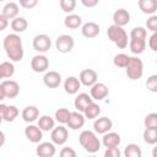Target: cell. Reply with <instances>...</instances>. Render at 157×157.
<instances>
[{
    "label": "cell",
    "mask_w": 157,
    "mask_h": 157,
    "mask_svg": "<svg viewBox=\"0 0 157 157\" xmlns=\"http://www.w3.org/2000/svg\"><path fill=\"white\" fill-rule=\"evenodd\" d=\"M43 82L48 88H56L61 83V75L58 71H47L43 76Z\"/></svg>",
    "instance_id": "2e32d148"
},
{
    "label": "cell",
    "mask_w": 157,
    "mask_h": 157,
    "mask_svg": "<svg viewBox=\"0 0 157 157\" xmlns=\"http://www.w3.org/2000/svg\"><path fill=\"white\" fill-rule=\"evenodd\" d=\"M142 137L146 144L156 145L157 144V128H145Z\"/></svg>",
    "instance_id": "4dcf8cb0"
},
{
    "label": "cell",
    "mask_w": 157,
    "mask_h": 157,
    "mask_svg": "<svg viewBox=\"0 0 157 157\" xmlns=\"http://www.w3.org/2000/svg\"><path fill=\"white\" fill-rule=\"evenodd\" d=\"M20 93V85L15 80H4L0 83V99L16 98Z\"/></svg>",
    "instance_id": "8992f818"
},
{
    "label": "cell",
    "mask_w": 157,
    "mask_h": 157,
    "mask_svg": "<svg viewBox=\"0 0 157 157\" xmlns=\"http://www.w3.org/2000/svg\"><path fill=\"white\" fill-rule=\"evenodd\" d=\"M108 38L119 48V49H125L128 47V33L123 27L112 25L107 29Z\"/></svg>",
    "instance_id": "277c9868"
},
{
    "label": "cell",
    "mask_w": 157,
    "mask_h": 157,
    "mask_svg": "<svg viewBox=\"0 0 157 157\" xmlns=\"http://www.w3.org/2000/svg\"><path fill=\"white\" fill-rule=\"evenodd\" d=\"M81 2L86 7H94L96 5H98V0H81Z\"/></svg>",
    "instance_id": "ee69618b"
},
{
    "label": "cell",
    "mask_w": 157,
    "mask_h": 157,
    "mask_svg": "<svg viewBox=\"0 0 157 157\" xmlns=\"http://www.w3.org/2000/svg\"><path fill=\"white\" fill-rule=\"evenodd\" d=\"M80 145L90 153H96L99 151L102 142L97 137V134L91 130H83L78 136Z\"/></svg>",
    "instance_id": "3957f363"
},
{
    "label": "cell",
    "mask_w": 157,
    "mask_h": 157,
    "mask_svg": "<svg viewBox=\"0 0 157 157\" xmlns=\"http://www.w3.org/2000/svg\"><path fill=\"white\" fill-rule=\"evenodd\" d=\"M121 142V137L118 132L114 131H109L107 134L103 135L102 137V145L105 148H110V147H118Z\"/></svg>",
    "instance_id": "d6986e66"
},
{
    "label": "cell",
    "mask_w": 157,
    "mask_h": 157,
    "mask_svg": "<svg viewBox=\"0 0 157 157\" xmlns=\"http://www.w3.org/2000/svg\"><path fill=\"white\" fill-rule=\"evenodd\" d=\"M156 64H157V59H156Z\"/></svg>",
    "instance_id": "c3c4849f"
},
{
    "label": "cell",
    "mask_w": 157,
    "mask_h": 157,
    "mask_svg": "<svg viewBox=\"0 0 157 157\" xmlns=\"http://www.w3.org/2000/svg\"><path fill=\"white\" fill-rule=\"evenodd\" d=\"M92 102H93L92 97H91L88 93L82 92V93H78V94L76 96V98H75V101H74V105H75V108H76L77 112L83 113V112L86 110V108H87Z\"/></svg>",
    "instance_id": "e0dca14e"
},
{
    "label": "cell",
    "mask_w": 157,
    "mask_h": 157,
    "mask_svg": "<svg viewBox=\"0 0 157 157\" xmlns=\"http://www.w3.org/2000/svg\"><path fill=\"white\" fill-rule=\"evenodd\" d=\"M125 72L128 78L135 81L142 77L144 75V63L140 58L137 56H130V61L128 66L125 67Z\"/></svg>",
    "instance_id": "5b68a950"
},
{
    "label": "cell",
    "mask_w": 157,
    "mask_h": 157,
    "mask_svg": "<svg viewBox=\"0 0 157 157\" xmlns=\"http://www.w3.org/2000/svg\"><path fill=\"white\" fill-rule=\"evenodd\" d=\"M18 114H20V112L15 105H6L4 103L0 104V115L4 121L11 123L18 117Z\"/></svg>",
    "instance_id": "9a60e30c"
},
{
    "label": "cell",
    "mask_w": 157,
    "mask_h": 157,
    "mask_svg": "<svg viewBox=\"0 0 157 157\" xmlns=\"http://www.w3.org/2000/svg\"><path fill=\"white\" fill-rule=\"evenodd\" d=\"M85 121H86V118H85L83 113H80V112L76 110V112L71 113L70 120L66 125L72 130H77V129H81L85 125Z\"/></svg>",
    "instance_id": "7402d4cb"
},
{
    "label": "cell",
    "mask_w": 157,
    "mask_h": 157,
    "mask_svg": "<svg viewBox=\"0 0 157 157\" xmlns=\"http://www.w3.org/2000/svg\"><path fill=\"white\" fill-rule=\"evenodd\" d=\"M82 25V18L81 16L76 13H70L64 18V26L70 29H76Z\"/></svg>",
    "instance_id": "4316f807"
},
{
    "label": "cell",
    "mask_w": 157,
    "mask_h": 157,
    "mask_svg": "<svg viewBox=\"0 0 157 157\" xmlns=\"http://www.w3.org/2000/svg\"><path fill=\"white\" fill-rule=\"evenodd\" d=\"M50 139L54 145H64L69 139V131L65 126L59 125L52 130Z\"/></svg>",
    "instance_id": "30bf717a"
},
{
    "label": "cell",
    "mask_w": 157,
    "mask_h": 157,
    "mask_svg": "<svg viewBox=\"0 0 157 157\" xmlns=\"http://www.w3.org/2000/svg\"><path fill=\"white\" fill-rule=\"evenodd\" d=\"M113 128V121L110 120V118L108 117H101L97 118L93 123V130L96 134H107L110 131V129Z\"/></svg>",
    "instance_id": "4fadbf2b"
},
{
    "label": "cell",
    "mask_w": 157,
    "mask_h": 157,
    "mask_svg": "<svg viewBox=\"0 0 157 157\" xmlns=\"http://www.w3.org/2000/svg\"><path fill=\"white\" fill-rule=\"evenodd\" d=\"M139 9L147 15H153L157 11V0H139Z\"/></svg>",
    "instance_id": "484cf974"
},
{
    "label": "cell",
    "mask_w": 157,
    "mask_h": 157,
    "mask_svg": "<svg viewBox=\"0 0 157 157\" xmlns=\"http://www.w3.org/2000/svg\"><path fill=\"white\" fill-rule=\"evenodd\" d=\"M78 80L81 82V85L87 86V87H92L94 83H97L98 80V74L96 70L93 69H85L80 72Z\"/></svg>",
    "instance_id": "8fae6325"
},
{
    "label": "cell",
    "mask_w": 157,
    "mask_h": 157,
    "mask_svg": "<svg viewBox=\"0 0 157 157\" xmlns=\"http://www.w3.org/2000/svg\"><path fill=\"white\" fill-rule=\"evenodd\" d=\"M71 113H72V112H70L67 108H59V109H56L54 118H55V120H56L58 123H60V124H67L69 120H70Z\"/></svg>",
    "instance_id": "1f68e13d"
},
{
    "label": "cell",
    "mask_w": 157,
    "mask_h": 157,
    "mask_svg": "<svg viewBox=\"0 0 157 157\" xmlns=\"http://www.w3.org/2000/svg\"><path fill=\"white\" fill-rule=\"evenodd\" d=\"M146 38H147V32L144 27H134L130 32V42H129L130 52L135 55L142 54L146 49Z\"/></svg>",
    "instance_id": "7a4b0ae2"
},
{
    "label": "cell",
    "mask_w": 157,
    "mask_h": 157,
    "mask_svg": "<svg viewBox=\"0 0 157 157\" xmlns=\"http://www.w3.org/2000/svg\"><path fill=\"white\" fill-rule=\"evenodd\" d=\"M15 74V66L10 61H2L0 64V77L1 78H9L12 77Z\"/></svg>",
    "instance_id": "f546056e"
},
{
    "label": "cell",
    "mask_w": 157,
    "mask_h": 157,
    "mask_svg": "<svg viewBox=\"0 0 157 157\" xmlns=\"http://www.w3.org/2000/svg\"><path fill=\"white\" fill-rule=\"evenodd\" d=\"M148 47L153 52H157V32L152 33L148 38Z\"/></svg>",
    "instance_id": "b9f144b4"
},
{
    "label": "cell",
    "mask_w": 157,
    "mask_h": 157,
    "mask_svg": "<svg viewBox=\"0 0 157 157\" xmlns=\"http://www.w3.org/2000/svg\"><path fill=\"white\" fill-rule=\"evenodd\" d=\"M145 128H157V113H148L144 119Z\"/></svg>",
    "instance_id": "8d00e7d4"
},
{
    "label": "cell",
    "mask_w": 157,
    "mask_h": 157,
    "mask_svg": "<svg viewBox=\"0 0 157 157\" xmlns=\"http://www.w3.org/2000/svg\"><path fill=\"white\" fill-rule=\"evenodd\" d=\"M152 157H157V145L152 148Z\"/></svg>",
    "instance_id": "bcb514c9"
},
{
    "label": "cell",
    "mask_w": 157,
    "mask_h": 157,
    "mask_svg": "<svg viewBox=\"0 0 157 157\" xmlns=\"http://www.w3.org/2000/svg\"><path fill=\"white\" fill-rule=\"evenodd\" d=\"M81 87V82L75 76H69L64 81V90L67 94H76Z\"/></svg>",
    "instance_id": "603a6c76"
},
{
    "label": "cell",
    "mask_w": 157,
    "mask_h": 157,
    "mask_svg": "<svg viewBox=\"0 0 157 157\" xmlns=\"http://www.w3.org/2000/svg\"><path fill=\"white\" fill-rule=\"evenodd\" d=\"M146 27L148 31H151L152 33L157 32V15H152L147 18L146 21Z\"/></svg>",
    "instance_id": "f35d334b"
},
{
    "label": "cell",
    "mask_w": 157,
    "mask_h": 157,
    "mask_svg": "<svg viewBox=\"0 0 157 157\" xmlns=\"http://www.w3.org/2000/svg\"><path fill=\"white\" fill-rule=\"evenodd\" d=\"M75 40L70 34H60L55 40V48L59 53H70L74 49Z\"/></svg>",
    "instance_id": "52a82bcc"
},
{
    "label": "cell",
    "mask_w": 157,
    "mask_h": 157,
    "mask_svg": "<svg viewBox=\"0 0 157 157\" xmlns=\"http://www.w3.org/2000/svg\"><path fill=\"white\" fill-rule=\"evenodd\" d=\"M32 45H33V49L39 52V53H45L50 49L52 47V40H50V37L48 34H37L33 40H32Z\"/></svg>",
    "instance_id": "ba28073f"
},
{
    "label": "cell",
    "mask_w": 157,
    "mask_h": 157,
    "mask_svg": "<svg viewBox=\"0 0 157 157\" xmlns=\"http://www.w3.org/2000/svg\"><path fill=\"white\" fill-rule=\"evenodd\" d=\"M146 88L150 92H153V93L157 92V74H153V75L147 77V80H146Z\"/></svg>",
    "instance_id": "74e56055"
},
{
    "label": "cell",
    "mask_w": 157,
    "mask_h": 157,
    "mask_svg": "<svg viewBox=\"0 0 157 157\" xmlns=\"http://www.w3.org/2000/svg\"><path fill=\"white\" fill-rule=\"evenodd\" d=\"M59 5H60V7H61V10L64 12L70 15L76 7V1L75 0H60Z\"/></svg>",
    "instance_id": "d590c367"
},
{
    "label": "cell",
    "mask_w": 157,
    "mask_h": 157,
    "mask_svg": "<svg viewBox=\"0 0 157 157\" xmlns=\"http://www.w3.org/2000/svg\"><path fill=\"white\" fill-rule=\"evenodd\" d=\"M104 157H121V152L118 147H110L105 148L104 151Z\"/></svg>",
    "instance_id": "60d3db41"
},
{
    "label": "cell",
    "mask_w": 157,
    "mask_h": 157,
    "mask_svg": "<svg viewBox=\"0 0 157 157\" xmlns=\"http://www.w3.org/2000/svg\"><path fill=\"white\" fill-rule=\"evenodd\" d=\"M109 94V88L105 83L103 82H97L94 83L91 90H90V96L94 101H103L107 96Z\"/></svg>",
    "instance_id": "7c38bea8"
},
{
    "label": "cell",
    "mask_w": 157,
    "mask_h": 157,
    "mask_svg": "<svg viewBox=\"0 0 157 157\" xmlns=\"http://www.w3.org/2000/svg\"><path fill=\"white\" fill-rule=\"evenodd\" d=\"M25 135H26L27 140L32 144H40V141L43 139V131L40 130V128L38 125H33V124H29L28 126H26Z\"/></svg>",
    "instance_id": "5bb4252c"
},
{
    "label": "cell",
    "mask_w": 157,
    "mask_h": 157,
    "mask_svg": "<svg viewBox=\"0 0 157 157\" xmlns=\"http://www.w3.org/2000/svg\"><path fill=\"white\" fill-rule=\"evenodd\" d=\"M38 126L42 131H50L55 128V120L50 115H42L38 119Z\"/></svg>",
    "instance_id": "83f0119b"
},
{
    "label": "cell",
    "mask_w": 157,
    "mask_h": 157,
    "mask_svg": "<svg viewBox=\"0 0 157 157\" xmlns=\"http://www.w3.org/2000/svg\"><path fill=\"white\" fill-rule=\"evenodd\" d=\"M48 67H49V59L45 55L38 54L31 59V69L34 72H47Z\"/></svg>",
    "instance_id": "9c48e42d"
},
{
    "label": "cell",
    "mask_w": 157,
    "mask_h": 157,
    "mask_svg": "<svg viewBox=\"0 0 157 157\" xmlns=\"http://www.w3.org/2000/svg\"><path fill=\"white\" fill-rule=\"evenodd\" d=\"M21 117L26 123H33L39 117V109L34 105H27L23 108Z\"/></svg>",
    "instance_id": "d4e9b609"
},
{
    "label": "cell",
    "mask_w": 157,
    "mask_h": 157,
    "mask_svg": "<svg viewBox=\"0 0 157 157\" xmlns=\"http://www.w3.org/2000/svg\"><path fill=\"white\" fill-rule=\"evenodd\" d=\"M87 157H97V156H94V155H92V156H87Z\"/></svg>",
    "instance_id": "7dc6e473"
},
{
    "label": "cell",
    "mask_w": 157,
    "mask_h": 157,
    "mask_svg": "<svg viewBox=\"0 0 157 157\" xmlns=\"http://www.w3.org/2000/svg\"><path fill=\"white\" fill-rule=\"evenodd\" d=\"M36 153L38 157H54L56 148L53 142H40L36 147Z\"/></svg>",
    "instance_id": "ac0fdd59"
},
{
    "label": "cell",
    "mask_w": 157,
    "mask_h": 157,
    "mask_svg": "<svg viewBox=\"0 0 157 157\" xmlns=\"http://www.w3.org/2000/svg\"><path fill=\"white\" fill-rule=\"evenodd\" d=\"M129 61H130V56L128 54H125V53H119L113 59V64L117 67H121V69H125L128 66Z\"/></svg>",
    "instance_id": "e575fe53"
},
{
    "label": "cell",
    "mask_w": 157,
    "mask_h": 157,
    "mask_svg": "<svg viewBox=\"0 0 157 157\" xmlns=\"http://www.w3.org/2000/svg\"><path fill=\"white\" fill-rule=\"evenodd\" d=\"M9 25V20L0 13V31H4Z\"/></svg>",
    "instance_id": "f6af8a7d"
},
{
    "label": "cell",
    "mask_w": 157,
    "mask_h": 157,
    "mask_svg": "<svg viewBox=\"0 0 157 157\" xmlns=\"http://www.w3.org/2000/svg\"><path fill=\"white\" fill-rule=\"evenodd\" d=\"M101 28L96 22H86L81 27V33L85 38H94L99 34Z\"/></svg>",
    "instance_id": "44dd1931"
},
{
    "label": "cell",
    "mask_w": 157,
    "mask_h": 157,
    "mask_svg": "<svg viewBox=\"0 0 157 157\" xmlns=\"http://www.w3.org/2000/svg\"><path fill=\"white\" fill-rule=\"evenodd\" d=\"M124 157H142V151L137 144H129L124 150Z\"/></svg>",
    "instance_id": "d6a6232c"
},
{
    "label": "cell",
    "mask_w": 157,
    "mask_h": 157,
    "mask_svg": "<svg viewBox=\"0 0 157 157\" xmlns=\"http://www.w3.org/2000/svg\"><path fill=\"white\" fill-rule=\"evenodd\" d=\"M59 157H77V153L72 147H63L59 152Z\"/></svg>",
    "instance_id": "ab89813d"
},
{
    "label": "cell",
    "mask_w": 157,
    "mask_h": 157,
    "mask_svg": "<svg viewBox=\"0 0 157 157\" xmlns=\"http://www.w3.org/2000/svg\"><path fill=\"white\" fill-rule=\"evenodd\" d=\"M10 26H11V28H12V31L15 33H21V32L27 29L28 22H27V20L25 17H16V18H13L11 21Z\"/></svg>",
    "instance_id": "f1b7e54d"
},
{
    "label": "cell",
    "mask_w": 157,
    "mask_h": 157,
    "mask_svg": "<svg viewBox=\"0 0 157 157\" xmlns=\"http://www.w3.org/2000/svg\"><path fill=\"white\" fill-rule=\"evenodd\" d=\"M99 114H101V107H99L97 103H94V102H92V103L86 108V110L83 112V115H85V118H87V119H96Z\"/></svg>",
    "instance_id": "836d02e7"
},
{
    "label": "cell",
    "mask_w": 157,
    "mask_h": 157,
    "mask_svg": "<svg viewBox=\"0 0 157 157\" xmlns=\"http://www.w3.org/2000/svg\"><path fill=\"white\" fill-rule=\"evenodd\" d=\"M113 25L119 26V27H124L130 22V13L128 10L125 9H118L115 10V12L113 13Z\"/></svg>",
    "instance_id": "ffe728a7"
},
{
    "label": "cell",
    "mask_w": 157,
    "mask_h": 157,
    "mask_svg": "<svg viewBox=\"0 0 157 157\" xmlns=\"http://www.w3.org/2000/svg\"><path fill=\"white\" fill-rule=\"evenodd\" d=\"M4 49L6 52V55L11 61H21L23 59V45H22V39L17 33H10L4 38L2 42Z\"/></svg>",
    "instance_id": "6da1fadb"
},
{
    "label": "cell",
    "mask_w": 157,
    "mask_h": 157,
    "mask_svg": "<svg viewBox=\"0 0 157 157\" xmlns=\"http://www.w3.org/2000/svg\"><path fill=\"white\" fill-rule=\"evenodd\" d=\"M18 4L17 2H13V1H11V2H7V4H5V6L2 7V10H1V15L2 16H5L7 20H13V18H16V17H18L17 15H18Z\"/></svg>",
    "instance_id": "cb8c5ba5"
},
{
    "label": "cell",
    "mask_w": 157,
    "mask_h": 157,
    "mask_svg": "<svg viewBox=\"0 0 157 157\" xmlns=\"http://www.w3.org/2000/svg\"><path fill=\"white\" fill-rule=\"evenodd\" d=\"M37 0H20V6H22L23 9H33L34 6H37Z\"/></svg>",
    "instance_id": "7bdbcfd3"
}]
</instances>
